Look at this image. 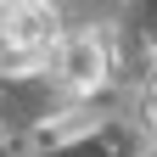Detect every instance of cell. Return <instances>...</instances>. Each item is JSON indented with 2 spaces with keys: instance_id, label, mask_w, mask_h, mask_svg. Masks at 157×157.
<instances>
[{
  "instance_id": "cell-1",
  "label": "cell",
  "mask_w": 157,
  "mask_h": 157,
  "mask_svg": "<svg viewBox=\"0 0 157 157\" xmlns=\"http://www.w3.org/2000/svg\"><path fill=\"white\" fill-rule=\"evenodd\" d=\"M0 34H6V45L17 56H45V51H56V39H62L56 34V6L51 0H11Z\"/></svg>"
},
{
  "instance_id": "cell-2",
  "label": "cell",
  "mask_w": 157,
  "mask_h": 157,
  "mask_svg": "<svg viewBox=\"0 0 157 157\" xmlns=\"http://www.w3.org/2000/svg\"><path fill=\"white\" fill-rule=\"evenodd\" d=\"M56 78L67 90L90 95L95 84L107 78V45L95 34H73V39H56Z\"/></svg>"
}]
</instances>
